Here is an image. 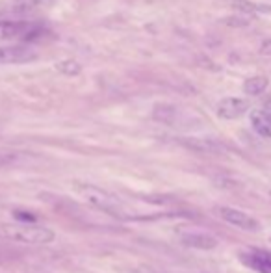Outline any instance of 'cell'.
<instances>
[{
  "label": "cell",
  "mask_w": 271,
  "mask_h": 273,
  "mask_svg": "<svg viewBox=\"0 0 271 273\" xmlns=\"http://www.w3.org/2000/svg\"><path fill=\"white\" fill-rule=\"evenodd\" d=\"M180 242L188 245V247L193 249H203V251H208V249H214L217 245V240L210 234H204V232H186L180 236Z\"/></svg>",
  "instance_id": "7"
},
{
  "label": "cell",
  "mask_w": 271,
  "mask_h": 273,
  "mask_svg": "<svg viewBox=\"0 0 271 273\" xmlns=\"http://www.w3.org/2000/svg\"><path fill=\"white\" fill-rule=\"evenodd\" d=\"M13 216H15V219H17L19 223H34V221H36V216L26 212V210H15Z\"/></svg>",
  "instance_id": "15"
},
{
  "label": "cell",
  "mask_w": 271,
  "mask_h": 273,
  "mask_svg": "<svg viewBox=\"0 0 271 273\" xmlns=\"http://www.w3.org/2000/svg\"><path fill=\"white\" fill-rule=\"evenodd\" d=\"M74 192L80 195L84 201H87L89 205H93V207L100 208V210H104V212L111 214V216H123V203L117 197H113L111 194L104 192V190L97 188L93 184H86V182H76L74 184Z\"/></svg>",
  "instance_id": "1"
},
{
  "label": "cell",
  "mask_w": 271,
  "mask_h": 273,
  "mask_svg": "<svg viewBox=\"0 0 271 273\" xmlns=\"http://www.w3.org/2000/svg\"><path fill=\"white\" fill-rule=\"evenodd\" d=\"M243 260L251 267H254L258 273H271V255L265 253H254V255H245Z\"/></svg>",
  "instance_id": "11"
},
{
  "label": "cell",
  "mask_w": 271,
  "mask_h": 273,
  "mask_svg": "<svg viewBox=\"0 0 271 273\" xmlns=\"http://www.w3.org/2000/svg\"><path fill=\"white\" fill-rule=\"evenodd\" d=\"M32 30V26L23 21H8L2 19L0 21V41L6 39H19V37H28V32Z\"/></svg>",
  "instance_id": "5"
},
{
  "label": "cell",
  "mask_w": 271,
  "mask_h": 273,
  "mask_svg": "<svg viewBox=\"0 0 271 273\" xmlns=\"http://www.w3.org/2000/svg\"><path fill=\"white\" fill-rule=\"evenodd\" d=\"M34 60V52L26 47H0V65Z\"/></svg>",
  "instance_id": "8"
},
{
  "label": "cell",
  "mask_w": 271,
  "mask_h": 273,
  "mask_svg": "<svg viewBox=\"0 0 271 273\" xmlns=\"http://www.w3.org/2000/svg\"><path fill=\"white\" fill-rule=\"evenodd\" d=\"M217 214H219L227 223L234 225L238 229H243V231H256V229H258V221L254 218H251L249 214L241 212V210L221 207V208H217Z\"/></svg>",
  "instance_id": "3"
},
{
  "label": "cell",
  "mask_w": 271,
  "mask_h": 273,
  "mask_svg": "<svg viewBox=\"0 0 271 273\" xmlns=\"http://www.w3.org/2000/svg\"><path fill=\"white\" fill-rule=\"evenodd\" d=\"M58 69L65 74H78L80 73V65L78 63H74V61H65V63H60Z\"/></svg>",
  "instance_id": "14"
},
{
  "label": "cell",
  "mask_w": 271,
  "mask_h": 273,
  "mask_svg": "<svg viewBox=\"0 0 271 273\" xmlns=\"http://www.w3.org/2000/svg\"><path fill=\"white\" fill-rule=\"evenodd\" d=\"M2 232L6 234L10 240L21 243H49L54 240V232L49 227H41L36 223H15V225H4Z\"/></svg>",
  "instance_id": "2"
},
{
  "label": "cell",
  "mask_w": 271,
  "mask_h": 273,
  "mask_svg": "<svg viewBox=\"0 0 271 273\" xmlns=\"http://www.w3.org/2000/svg\"><path fill=\"white\" fill-rule=\"evenodd\" d=\"M228 25H236V26H247L245 19H227Z\"/></svg>",
  "instance_id": "17"
},
{
  "label": "cell",
  "mask_w": 271,
  "mask_h": 273,
  "mask_svg": "<svg viewBox=\"0 0 271 273\" xmlns=\"http://www.w3.org/2000/svg\"><path fill=\"white\" fill-rule=\"evenodd\" d=\"M249 110V101L240 97H227L217 104V116L221 119H238Z\"/></svg>",
  "instance_id": "4"
},
{
  "label": "cell",
  "mask_w": 271,
  "mask_h": 273,
  "mask_svg": "<svg viewBox=\"0 0 271 273\" xmlns=\"http://www.w3.org/2000/svg\"><path fill=\"white\" fill-rule=\"evenodd\" d=\"M230 6L236 12L247 13V15H254V13H271V6H262V4H254L251 0H230Z\"/></svg>",
  "instance_id": "10"
},
{
  "label": "cell",
  "mask_w": 271,
  "mask_h": 273,
  "mask_svg": "<svg viewBox=\"0 0 271 273\" xmlns=\"http://www.w3.org/2000/svg\"><path fill=\"white\" fill-rule=\"evenodd\" d=\"M153 116H154V119H156V121L166 123V125H173L175 117H177V108L162 104V106H156V108H154Z\"/></svg>",
  "instance_id": "13"
},
{
  "label": "cell",
  "mask_w": 271,
  "mask_h": 273,
  "mask_svg": "<svg viewBox=\"0 0 271 273\" xmlns=\"http://www.w3.org/2000/svg\"><path fill=\"white\" fill-rule=\"evenodd\" d=\"M180 143L195 152H208V154H214V152L223 151L221 143L216 140H210V138H182Z\"/></svg>",
  "instance_id": "6"
},
{
  "label": "cell",
  "mask_w": 271,
  "mask_h": 273,
  "mask_svg": "<svg viewBox=\"0 0 271 273\" xmlns=\"http://www.w3.org/2000/svg\"><path fill=\"white\" fill-rule=\"evenodd\" d=\"M269 85V80L265 76H253V78H247L245 84H243V91L251 97H256V95H262Z\"/></svg>",
  "instance_id": "12"
},
{
  "label": "cell",
  "mask_w": 271,
  "mask_h": 273,
  "mask_svg": "<svg viewBox=\"0 0 271 273\" xmlns=\"http://www.w3.org/2000/svg\"><path fill=\"white\" fill-rule=\"evenodd\" d=\"M260 52L265 56H271V39H265V41L260 45Z\"/></svg>",
  "instance_id": "16"
},
{
  "label": "cell",
  "mask_w": 271,
  "mask_h": 273,
  "mask_svg": "<svg viewBox=\"0 0 271 273\" xmlns=\"http://www.w3.org/2000/svg\"><path fill=\"white\" fill-rule=\"evenodd\" d=\"M251 125L254 132L262 138H271V114L265 110H256L251 114Z\"/></svg>",
  "instance_id": "9"
}]
</instances>
